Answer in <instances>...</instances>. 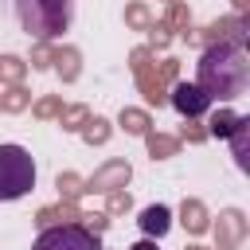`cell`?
<instances>
[{
  "label": "cell",
  "mask_w": 250,
  "mask_h": 250,
  "mask_svg": "<svg viewBox=\"0 0 250 250\" xmlns=\"http://www.w3.org/2000/svg\"><path fill=\"white\" fill-rule=\"evenodd\" d=\"M55 62H59V70H62L66 78H74V51H66V55H59Z\"/></svg>",
  "instance_id": "5bb4252c"
},
{
  "label": "cell",
  "mask_w": 250,
  "mask_h": 250,
  "mask_svg": "<svg viewBox=\"0 0 250 250\" xmlns=\"http://www.w3.org/2000/svg\"><path fill=\"white\" fill-rule=\"evenodd\" d=\"M105 133H109V129H105V121H102V117H94V121H90V129H86V141H105Z\"/></svg>",
  "instance_id": "4fadbf2b"
},
{
  "label": "cell",
  "mask_w": 250,
  "mask_h": 250,
  "mask_svg": "<svg viewBox=\"0 0 250 250\" xmlns=\"http://www.w3.org/2000/svg\"><path fill=\"white\" fill-rule=\"evenodd\" d=\"M129 180V164L125 160H109L94 180H90V191H113V188H125Z\"/></svg>",
  "instance_id": "8992f818"
},
{
  "label": "cell",
  "mask_w": 250,
  "mask_h": 250,
  "mask_svg": "<svg viewBox=\"0 0 250 250\" xmlns=\"http://www.w3.org/2000/svg\"><path fill=\"white\" fill-rule=\"evenodd\" d=\"M20 59H0V74H8V78H20Z\"/></svg>",
  "instance_id": "9a60e30c"
},
{
  "label": "cell",
  "mask_w": 250,
  "mask_h": 250,
  "mask_svg": "<svg viewBox=\"0 0 250 250\" xmlns=\"http://www.w3.org/2000/svg\"><path fill=\"white\" fill-rule=\"evenodd\" d=\"M211 102H230L246 90V55L238 43H215L199 59V82H195Z\"/></svg>",
  "instance_id": "6da1fadb"
},
{
  "label": "cell",
  "mask_w": 250,
  "mask_h": 250,
  "mask_svg": "<svg viewBox=\"0 0 250 250\" xmlns=\"http://www.w3.org/2000/svg\"><path fill=\"white\" fill-rule=\"evenodd\" d=\"M82 117H86V109H70V113H66V129H78Z\"/></svg>",
  "instance_id": "e0dca14e"
},
{
  "label": "cell",
  "mask_w": 250,
  "mask_h": 250,
  "mask_svg": "<svg viewBox=\"0 0 250 250\" xmlns=\"http://www.w3.org/2000/svg\"><path fill=\"white\" fill-rule=\"evenodd\" d=\"M172 105H176L184 117H199V113L211 105V98H207L195 82H176V86H172Z\"/></svg>",
  "instance_id": "5b68a950"
},
{
  "label": "cell",
  "mask_w": 250,
  "mask_h": 250,
  "mask_svg": "<svg viewBox=\"0 0 250 250\" xmlns=\"http://www.w3.org/2000/svg\"><path fill=\"white\" fill-rule=\"evenodd\" d=\"M20 23L35 39H55L70 27V0H16Z\"/></svg>",
  "instance_id": "7a4b0ae2"
},
{
  "label": "cell",
  "mask_w": 250,
  "mask_h": 250,
  "mask_svg": "<svg viewBox=\"0 0 250 250\" xmlns=\"http://www.w3.org/2000/svg\"><path fill=\"white\" fill-rule=\"evenodd\" d=\"M121 125H125L129 133H145V125H148V121H145V113H137V109H125V113H121Z\"/></svg>",
  "instance_id": "8fae6325"
},
{
  "label": "cell",
  "mask_w": 250,
  "mask_h": 250,
  "mask_svg": "<svg viewBox=\"0 0 250 250\" xmlns=\"http://www.w3.org/2000/svg\"><path fill=\"white\" fill-rule=\"evenodd\" d=\"M109 207H113V211H121V207H129V195H113V199H109Z\"/></svg>",
  "instance_id": "d6986e66"
},
{
  "label": "cell",
  "mask_w": 250,
  "mask_h": 250,
  "mask_svg": "<svg viewBox=\"0 0 250 250\" xmlns=\"http://www.w3.org/2000/svg\"><path fill=\"white\" fill-rule=\"evenodd\" d=\"M31 250H102V246H98V234L86 230L82 223H59V227H43Z\"/></svg>",
  "instance_id": "277c9868"
},
{
  "label": "cell",
  "mask_w": 250,
  "mask_h": 250,
  "mask_svg": "<svg viewBox=\"0 0 250 250\" xmlns=\"http://www.w3.org/2000/svg\"><path fill=\"white\" fill-rule=\"evenodd\" d=\"M141 230L148 234V238H160V234H168V227H172V211L164 207V203H152V207H145L141 211Z\"/></svg>",
  "instance_id": "52a82bcc"
},
{
  "label": "cell",
  "mask_w": 250,
  "mask_h": 250,
  "mask_svg": "<svg viewBox=\"0 0 250 250\" xmlns=\"http://www.w3.org/2000/svg\"><path fill=\"white\" fill-rule=\"evenodd\" d=\"M35 188V160L23 145H0V199H20Z\"/></svg>",
  "instance_id": "3957f363"
},
{
  "label": "cell",
  "mask_w": 250,
  "mask_h": 250,
  "mask_svg": "<svg viewBox=\"0 0 250 250\" xmlns=\"http://www.w3.org/2000/svg\"><path fill=\"white\" fill-rule=\"evenodd\" d=\"M234 125H238V113H215V117H211V133H215V137H230Z\"/></svg>",
  "instance_id": "9c48e42d"
},
{
  "label": "cell",
  "mask_w": 250,
  "mask_h": 250,
  "mask_svg": "<svg viewBox=\"0 0 250 250\" xmlns=\"http://www.w3.org/2000/svg\"><path fill=\"white\" fill-rule=\"evenodd\" d=\"M176 148V141H168V137H148V152L152 156H168Z\"/></svg>",
  "instance_id": "7c38bea8"
},
{
  "label": "cell",
  "mask_w": 250,
  "mask_h": 250,
  "mask_svg": "<svg viewBox=\"0 0 250 250\" xmlns=\"http://www.w3.org/2000/svg\"><path fill=\"white\" fill-rule=\"evenodd\" d=\"M129 250H156V242H152V238H141V242H137V246H129Z\"/></svg>",
  "instance_id": "ffe728a7"
},
{
  "label": "cell",
  "mask_w": 250,
  "mask_h": 250,
  "mask_svg": "<svg viewBox=\"0 0 250 250\" xmlns=\"http://www.w3.org/2000/svg\"><path fill=\"white\" fill-rule=\"evenodd\" d=\"M246 129H250V117H238L230 141H234V156H238V168H246Z\"/></svg>",
  "instance_id": "ba28073f"
},
{
  "label": "cell",
  "mask_w": 250,
  "mask_h": 250,
  "mask_svg": "<svg viewBox=\"0 0 250 250\" xmlns=\"http://www.w3.org/2000/svg\"><path fill=\"white\" fill-rule=\"evenodd\" d=\"M55 109H59V102H55V98H47V102H39V109H35V113H39V117H51Z\"/></svg>",
  "instance_id": "2e32d148"
},
{
  "label": "cell",
  "mask_w": 250,
  "mask_h": 250,
  "mask_svg": "<svg viewBox=\"0 0 250 250\" xmlns=\"http://www.w3.org/2000/svg\"><path fill=\"white\" fill-rule=\"evenodd\" d=\"M184 227H188V230H203V227H207L199 203H184Z\"/></svg>",
  "instance_id": "30bf717a"
},
{
  "label": "cell",
  "mask_w": 250,
  "mask_h": 250,
  "mask_svg": "<svg viewBox=\"0 0 250 250\" xmlns=\"http://www.w3.org/2000/svg\"><path fill=\"white\" fill-rule=\"evenodd\" d=\"M188 250H199V246H188Z\"/></svg>",
  "instance_id": "44dd1931"
},
{
  "label": "cell",
  "mask_w": 250,
  "mask_h": 250,
  "mask_svg": "<svg viewBox=\"0 0 250 250\" xmlns=\"http://www.w3.org/2000/svg\"><path fill=\"white\" fill-rule=\"evenodd\" d=\"M47 59H51V51H47V47H39V51H35V66H47Z\"/></svg>",
  "instance_id": "ac0fdd59"
}]
</instances>
